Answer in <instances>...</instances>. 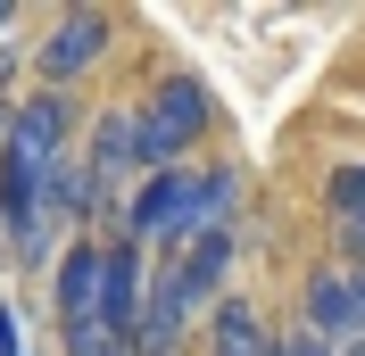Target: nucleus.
Here are the masks:
<instances>
[{
  "mask_svg": "<svg viewBox=\"0 0 365 356\" xmlns=\"http://www.w3.org/2000/svg\"><path fill=\"white\" fill-rule=\"evenodd\" d=\"M207 356H274V332L257 323L250 298H216L207 307Z\"/></svg>",
  "mask_w": 365,
  "mask_h": 356,
  "instance_id": "obj_7",
  "label": "nucleus"
},
{
  "mask_svg": "<svg viewBox=\"0 0 365 356\" xmlns=\"http://www.w3.org/2000/svg\"><path fill=\"white\" fill-rule=\"evenodd\" d=\"M207 83H191V75H166L150 100L133 108V157H141V174H166V166H182L191 157V141L207 133Z\"/></svg>",
  "mask_w": 365,
  "mask_h": 356,
  "instance_id": "obj_1",
  "label": "nucleus"
},
{
  "mask_svg": "<svg viewBox=\"0 0 365 356\" xmlns=\"http://www.w3.org/2000/svg\"><path fill=\"white\" fill-rule=\"evenodd\" d=\"M141 307H150V273H141V241H125L116 232L108 257H100V323H108L116 340L141 332Z\"/></svg>",
  "mask_w": 365,
  "mask_h": 356,
  "instance_id": "obj_4",
  "label": "nucleus"
},
{
  "mask_svg": "<svg viewBox=\"0 0 365 356\" xmlns=\"http://www.w3.org/2000/svg\"><path fill=\"white\" fill-rule=\"evenodd\" d=\"M341 356H365V340H349V348H341Z\"/></svg>",
  "mask_w": 365,
  "mask_h": 356,
  "instance_id": "obj_12",
  "label": "nucleus"
},
{
  "mask_svg": "<svg viewBox=\"0 0 365 356\" xmlns=\"http://www.w3.org/2000/svg\"><path fill=\"white\" fill-rule=\"evenodd\" d=\"M324 199H332V216H341V224H365V157H349V166L324 174Z\"/></svg>",
  "mask_w": 365,
  "mask_h": 356,
  "instance_id": "obj_8",
  "label": "nucleus"
},
{
  "mask_svg": "<svg viewBox=\"0 0 365 356\" xmlns=\"http://www.w3.org/2000/svg\"><path fill=\"white\" fill-rule=\"evenodd\" d=\"M100 257H108V241H67V257H58V273H50V307H58V332L67 323H100Z\"/></svg>",
  "mask_w": 365,
  "mask_h": 356,
  "instance_id": "obj_6",
  "label": "nucleus"
},
{
  "mask_svg": "<svg viewBox=\"0 0 365 356\" xmlns=\"http://www.w3.org/2000/svg\"><path fill=\"white\" fill-rule=\"evenodd\" d=\"M9 25H17V9H9V0H0V33H9Z\"/></svg>",
  "mask_w": 365,
  "mask_h": 356,
  "instance_id": "obj_11",
  "label": "nucleus"
},
{
  "mask_svg": "<svg viewBox=\"0 0 365 356\" xmlns=\"http://www.w3.org/2000/svg\"><path fill=\"white\" fill-rule=\"evenodd\" d=\"M274 356H341V348H324L316 332H291V340H274Z\"/></svg>",
  "mask_w": 365,
  "mask_h": 356,
  "instance_id": "obj_9",
  "label": "nucleus"
},
{
  "mask_svg": "<svg viewBox=\"0 0 365 356\" xmlns=\"http://www.w3.org/2000/svg\"><path fill=\"white\" fill-rule=\"evenodd\" d=\"M125 241H158V248H182L191 241V166H166V174H141L133 199H125Z\"/></svg>",
  "mask_w": 365,
  "mask_h": 356,
  "instance_id": "obj_3",
  "label": "nucleus"
},
{
  "mask_svg": "<svg viewBox=\"0 0 365 356\" xmlns=\"http://www.w3.org/2000/svg\"><path fill=\"white\" fill-rule=\"evenodd\" d=\"M299 332H316L324 348H349V340H365V315H357V282L349 273H332V266H316L307 273V290H299Z\"/></svg>",
  "mask_w": 365,
  "mask_h": 356,
  "instance_id": "obj_5",
  "label": "nucleus"
},
{
  "mask_svg": "<svg viewBox=\"0 0 365 356\" xmlns=\"http://www.w3.org/2000/svg\"><path fill=\"white\" fill-rule=\"evenodd\" d=\"M108 42H116V17H108V9H67V17L50 25V42L34 50L42 91H67L75 75H91L100 58H108Z\"/></svg>",
  "mask_w": 365,
  "mask_h": 356,
  "instance_id": "obj_2",
  "label": "nucleus"
},
{
  "mask_svg": "<svg viewBox=\"0 0 365 356\" xmlns=\"http://www.w3.org/2000/svg\"><path fill=\"white\" fill-rule=\"evenodd\" d=\"M0 356H25V332H17V307H0Z\"/></svg>",
  "mask_w": 365,
  "mask_h": 356,
  "instance_id": "obj_10",
  "label": "nucleus"
}]
</instances>
